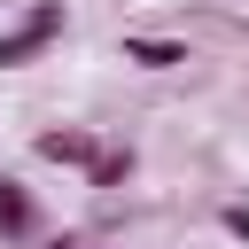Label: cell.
I'll return each mask as SVG.
<instances>
[{
  "instance_id": "cell-5",
  "label": "cell",
  "mask_w": 249,
  "mask_h": 249,
  "mask_svg": "<svg viewBox=\"0 0 249 249\" xmlns=\"http://www.w3.org/2000/svg\"><path fill=\"white\" fill-rule=\"evenodd\" d=\"M132 171H140V148H132V140H101V148H93V163H86L78 179H86L93 195H117Z\"/></svg>"
},
{
  "instance_id": "cell-6",
  "label": "cell",
  "mask_w": 249,
  "mask_h": 249,
  "mask_svg": "<svg viewBox=\"0 0 249 249\" xmlns=\"http://www.w3.org/2000/svg\"><path fill=\"white\" fill-rule=\"evenodd\" d=\"M218 226H226V233L249 249V202H218Z\"/></svg>"
},
{
  "instance_id": "cell-3",
  "label": "cell",
  "mask_w": 249,
  "mask_h": 249,
  "mask_svg": "<svg viewBox=\"0 0 249 249\" xmlns=\"http://www.w3.org/2000/svg\"><path fill=\"white\" fill-rule=\"evenodd\" d=\"M47 233V202L16 179V171H0V249H23V241H39Z\"/></svg>"
},
{
  "instance_id": "cell-2",
  "label": "cell",
  "mask_w": 249,
  "mask_h": 249,
  "mask_svg": "<svg viewBox=\"0 0 249 249\" xmlns=\"http://www.w3.org/2000/svg\"><path fill=\"white\" fill-rule=\"evenodd\" d=\"M117 62L163 78V70H187L195 62V39H179V31H117Z\"/></svg>"
},
{
  "instance_id": "cell-4",
  "label": "cell",
  "mask_w": 249,
  "mask_h": 249,
  "mask_svg": "<svg viewBox=\"0 0 249 249\" xmlns=\"http://www.w3.org/2000/svg\"><path fill=\"white\" fill-rule=\"evenodd\" d=\"M93 148H101L93 124H39V132H31V156H39V163H62V171H86Z\"/></svg>"
},
{
  "instance_id": "cell-1",
  "label": "cell",
  "mask_w": 249,
  "mask_h": 249,
  "mask_svg": "<svg viewBox=\"0 0 249 249\" xmlns=\"http://www.w3.org/2000/svg\"><path fill=\"white\" fill-rule=\"evenodd\" d=\"M70 39V0H23L16 23H0V70H31Z\"/></svg>"
},
{
  "instance_id": "cell-7",
  "label": "cell",
  "mask_w": 249,
  "mask_h": 249,
  "mask_svg": "<svg viewBox=\"0 0 249 249\" xmlns=\"http://www.w3.org/2000/svg\"><path fill=\"white\" fill-rule=\"evenodd\" d=\"M47 249H101V241H70V233H62V241H47Z\"/></svg>"
}]
</instances>
